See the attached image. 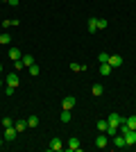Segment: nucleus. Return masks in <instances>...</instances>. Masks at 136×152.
Wrapping results in <instances>:
<instances>
[{
  "instance_id": "nucleus-9",
  "label": "nucleus",
  "mask_w": 136,
  "mask_h": 152,
  "mask_svg": "<svg viewBox=\"0 0 136 152\" xmlns=\"http://www.w3.org/2000/svg\"><path fill=\"white\" fill-rule=\"evenodd\" d=\"M109 66H111V68L123 66V57H118V55H109Z\"/></svg>"
},
{
  "instance_id": "nucleus-10",
  "label": "nucleus",
  "mask_w": 136,
  "mask_h": 152,
  "mask_svg": "<svg viewBox=\"0 0 136 152\" xmlns=\"http://www.w3.org/2000/svg\"><path fill=\"white\" fill-rule=\"evenodd\" d=\"M64 143H61V139H57V136H55V139L50 141V150H55V152H59V150H64Z\"/></svg>"
},
{
  "instance_id": "nucleus-22",
  "label": "nucleus",
  "mask_w": 136,
  "mask_h": 152,
  "mask_svg": "<svg viewBox=\"0 0 136 152\" xmlns=\"http://www.w3.org/2000/svg\"><path fill=\"white\" fill-rule=\"evenodd\" d=\"M39 73H41V68L36 66V64H32V66H30V75H32V77H36Z\"/></svg>"
},
{
  "instance_id": "nucleus-5",
  "label": "nucleus",
  "mask_w": 136,
  "mask_h": 152,
  "mask_svg": "<svg viewBox=\"0 0 136 152\" xmlns=\"http://www.w3.org/2000/svg\"><path fill=\"white\" fill-rule=\"evenodd\" d=\"M7 57L12 59V61H18V59L23 57V52H20L18 48H16V45H14V48H9V52H7Z\"/></svg>"
},
{
  "instance_id": "nucleus-21",
  "label": "nucleus",
  "mask_w": 136,
  "mask_h": 152,
  "mask_svg": "<svg viewBox=\"0 0 136 152\" xmlns=\"http://www.w3.org/2000/svg\"><path fill=\"white\" fill-rule=\"evenodd\" d=\"M39 125V116H30L27 118V127H36Z\"/></svg>"
},
{
  "instance_id": "nucleus-19",
  "label": "nucleus",
  "mask_w": 136,
  "mask_h": 152,
  "mask_svg": "<svg viewBox=\"0 0 136 152\" xmlns=\"http://www.w3.org/2000/svg\"><path fill=\"white\" fill-rule=\"evenodd\" d=\"M91 93H93V95H102V93H104L102 84H93V89H91Z\"/></svg>"
},
{
  "instance_id": "nucleus-15",
  "label": "nucleus",
  "mask_w": 136,
  "mask_h": 152,
  "mask_svg": "<svg viewBox=\"0 0 136 152\" xmlns=\"http://www.w3.org/2000/svg\"><path fill=\"white\" fill-rule=\"evenodd\" d=\"M125 125L129 127V129H136V116H127V118H125Z\"/></svg>"
},
{
  "instance_id": "nucleus-8",
  "label": "nucleus",
  "mask_w": 136,
  "mask_h": 152,
  "mask_svg": "<svg viewBox=\"0 0 136 152\" xmlns=\"http://www.w3.org/2000/svg\"><path fill=\"white\" fill-rule=\"evenodd\" d=\"M16 134H18V132H16V127H5V136H2V139H5V141H14V139H16Z\"/></svg>"
},
{
  "instance_id": "nucleus-26",
  "label": "nucleus",
  "mask_w": 136,
  "mask_h": 152,
  "mask_svg": "<svg viewBox=\"0 0 136 152\" xmlns=\"http://www.w3.org/2000/svg\"><path fill=\"white\" fill-rule=\"evenodd\" d=\"M14 68H16V70H23V68H25V64H23V59H18V61H14Z\"/></svg>"
},
{
  "instance_id": "nucleus-13",
  "label": "nucleus",
  "mask_w": 136,
  "mask_h": 152,
  "mask_svg": "<svg viewBox=\"0 0 136 152\" xmlns=\"http://www.w3.org/2000/svg\"><path fill=\"white\" fill-rule=\"evenodd\" d=\"M111 70H113V68L109 66V61H107V64H100V75H111Z\"/></svg>"
},
{
  "instance_id": "nucleus-7",
  "label": "nucleus",
  "mask_w": 136,
  "mask_h": 152,
  "mask_svg": "<svg viewBox=\"0 0 136 152\" xmlns=\"http://www.w3.org/2000/svg\"><path fill=\"white\" fill-rule=\"evenodd\" d=\"M107 145H109V139H107L104 132H100V136L95 139V148H107Z\"/></svg>"
},
{
  "instance_id": "nucleus-20",
  "label": "nucleus",
  "mask_w": 136,
  "mask_h": 152,
  "mask_svg": "<svg viewBox=\"0 0 136 152\" xmlns=\"http://www.w3.org/2000/svg\"><path fill=\"white\" fill-rule=\"evenodd\" d=\"M109 27V20L107 18H97V30H107Z\"/></svg>"
},
{
  "instance_id": "nucleus-28",
  "label": "nucleus",
  "mask_w": 136,
  "mask_h": 152,
  "mask_svg": "<svg viewBox=\"0 0 136 152\" xmlns=\"http://www.w3.org/2000/svg\"><path fill=\"white\" fill-rule=\"evenodd\" d=\"M18 2H20V0H9L7 5H12V7H18Z\"/></svg>"
},
{
  "instance_id": "nucleus-18",
  "label": "nucleus",
  "mask_w": 136,
  "mask_h": 152,
  "mask_svg": "<svg viewBox=\"0 0 136 152\" xmlns=\"http://www.w3.org/2000/svg\"><path fill=\"white\" fill-rule=\"evenodd\" d=\"M89 32H97V18H89Z\"/></svg>"
},
{
  "instance_id": "nucleus-3",
  "label": "nucleus",
  "mask_w": 136,
  "mask_h": 152,
  "mask_svg": "<svg viewBox=\"0 0 136 152\" xmlns=\"http://www.w3.org/2000/svg\"><path fill=\"white\" fill-rule=\"evenodd\" d=\"M77 104V100H75V95H66L64 100H61V109H73Z\"/></svg>"
},
{
  "instance_id": "nucleus-24",
  "label": "nucleus",
  "mask_w": 136,
  "mask_h": 152,
  "mask_svg": "<svg viewBox=\"0 0 136 152\" xmlns=\"http://www.w3.org/2000/svg\"><path fill=\"white\" fill-rule=\"evenodd\" d=\"M71 70H73V73H79V70H82V64H77V61H71Z\"/></svg>"
},
{
  "instance_id": "nucleus-30",
  "label": "nucleus",
  "mask_w": 136,
  "mask_h": 152,
  "mask_svg": "<svg viewBox=\"0 0 136 152\" xmlns=\"http://www.w3.org/2000/svg\"><path fill=\"white\" fill-rule=\"evenodd\" d=\"M2 141H5V139H2V136H0V148H2Z\"/></svg>"
},
{
  "instance_id": "nucleus-16",
  "label": "nucleus",
  "mask_w": 136,
  "mask_h": 152,
  "mask_svg": "<svg viewBox=\"0 0 136 152\" xmlns=\"http://www.w3.org/2000/svg\"><path fill=\"white\" fill-rule=\"evenodd\" d=\"M14 127H16V132H25V129H30V127H27V121H18Z\"/></svg>"
},
{
  "instance_id": "nucleus-2",
  "label": "nucleus",
  "mask_w": 136,
  "mask_h": 152,
  "mask_svg": "<svg viewBox=\"0 0 136 152\" xmlns=\"http://www.w3.org/2000/svg\"><path fill=\"white\" fill-rule=\"evenodd\" d=\"M18 84H20V80H18V75H16V73H9V75L5 77V86H12V89H16Z\"/></svg>"
},
{
  "instance_id": "nucleus-17",
  "label": "nucleus",
  "mask_w": 136,
  "mask_h": 152,
  "mask_svg": "<svg viewBox=\"0 0 136 152\" xmlns=\"http://www.w3.org/2000/svg\"><path fill=\"white\" fill-rule=\"evenodd\" d=\"M20 59H23V64H25V68H30V66L34 64V57H32V55H23Z\"/></svg>"
},
{
  "instance_id": "nucleus-29",
  "label": "nucleus",
  "mask_w": 136,
  "mask_h": 152,
  "mask_svg": "<svg viewBox=\"0 0 136 152\" xmlns=\"http://www.w3.org/2000/svg\"><path fill=\"white\" fill-rule=\"evenodd\" d=\"M0 89H5V82H2V80H0Z\"/></svg>"
},
{
  "instance_id": "nucleus-32",
  "label": "nucleus",
  "mask_w": 136,
  "mask_h": 152,
  "mask_svg": "<svg viewBox=\"0 0 136 152\" xmlns=\"http://www.w3.org/2000/svg\"><path fill=\"white\" fill-rule=\"evenodd\" d=\"M5 2H9V0H5Z\"/></svg>"
},
{
  "instance_id": "nucleus-33",
  "label": "nucleus",
  "mask_w": 136,
  "mask_h": 152,
  "mask_svg": "<svg viewBox=\"0 0 136 152\" xmlns=\"http://www.w3.org/2000/svg\"><path fill=\"white\" fill-rule=\"evenodd\" d=\"M0 45H2V43H0Z\"/></svg>"
},
{
  "instance_id": "nucleus-12",
  "label": "nucleus",
  "mask_w": 136,
  "mask_h": 152,
  "mask_svg": "<svg viewBox=\"0 0 136 152\" xmlns=\"http://www.w3.org/2000/svg\"><path fill=\"white\" fill-rule=\"evenodd\" d=\"M0 43L9 45V43H12V34H9V32H2V34H0Z\"/></svg>"
},
{
  "instance_id": "nucleus-11",
  "label": "nucleus",
  "mask_w": 136,
  "mask_h": 152,
  "mask_svg": "<svg viewBox=\"0 0 136 152\" xmlns=\"http://www.w3.org/2000/svg\"><path fill=\"white\" fill-rule=\"evenodd\" d=\"M97 132H107V129H109V121H107V118H102V121H97Z\"/></svg>"
},
{
  "instance_id": "nucleus-6",
  "label": "nucleus",
  "mask_w": 136,
  "mask_h": 152,
  "mask_svg": "<svg viewBox=\"0 0 136 152\" xmlns=\"http://www.w3.org/2000/svg\"><path fill=\"white\" fill-rule=\"evenodd\" d=\"M113 145L120 148V150H125V148H127V141H125L123 134H116V136H113Z\"/></svg>"
},
{
  "instance_id": "nucleus-31",
  "label": "nucleus",
  "mask_w": 136,
  "mask_h": 152,
  "mask_svg": "<svg viewBox=\"0 0 136 152\" xmlns=\"http://www.w3.org/2000/svg\"><path fill=\"white\" fill-rule=\"evenodd\" d=\"M0 73H2V64H0Z\"/></svg>"
},
{
  "instance_id": "nucleus-4",
  "label": "nucleus",
  "mask_w": 136,
  "mask_h": 152,
  "mask_svg": "<svg viewBox=\"0 0 136 152\" xmlns=\"http://www.w3.org/2000/svg\"><path fill=\"white\" fill-rule=\"evenodd\" d=\"M66 148H68V150H73V152H79V150H82V145H79V139H77V136H71V139H68V145H66Z\"/></svg>"
},
{
  "instance_id": "nucleus-1",
  "label": "nucleus",
  "mask_w": 136,
  "mask_h": 152,
  "mask_svg": "<svg viewBox=\"0 0 136 152\" xmlns=\"http://www.w3.org/2000/svg\"><path fill=\"white\" fill-rule=\"evenodd\" d=\"M107 121H109V125H111V127H120V125L125 123V118H123L120 114H116V111H111V114L107 116Z\"/></svg>"
},
{
  "instance_id": "nucleus-25",
  "label": "nucleus",
  "mask_w": 136,
  "mask_h": 152,
  "mask_svg": "<svg viewBox=\"0 0 136 152\" xmlns=\"http://www.w3.org/2000/svg\"><path fill=\"white\" fill-rule=\"evenodd\" d=\"M2 127H14V121L9 118V116H5V118H2Z\"/></svg>"
},
{
  "instance_id": "nucleus-27",
  "label": "nucleus",
  "mask_w": 136,
  "mask_h": 152,
  "mask_svg": "<svg viewBox=\"0 0 136 152\" xmlns=\"http://www.w3.org/2000/svg\"><path fill=\"white\" fill-rule=\"evenodd\" d=\"M104 134H109V136H116V134H118V127H111V125H109V129H107Z\"/></svg>"
},
{
  "instance_id": "nucleus-23",
  "label": "nucleus",
  "mask_w": 136,
  "mask_h": 152,
  "mask_svg": "<svg viewBox=\"0 0 136 152\" xmlns=\"http://www.w3.org/2000/svg\"><path fill=\"white\" fill-rule=\"evenodd\" d=\"M97 61H100V64H107V61H109V55H107V52H100V55H97Z\"/></svg>"
},
{
  "instance_id": "nucleus-14",
  "label": "nucleus",
  "mask_w": 136,
  "mask_h": 152,
  "mask_svg": "<svg viewBox=\"0 0 136 152\" xmlns=\"http://www.w3.org/2000/svg\"><path fill=\"white\" fill-rule=\"evenodd\" d=\"M59 118H61V123H71V118H73L71 109H64V111H61V116H59Z\"/></svg>"
}]
</instances>
